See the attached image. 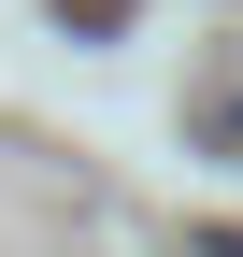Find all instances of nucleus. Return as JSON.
Returning <instances> with one entry per match:
<instances>
[{"mask_svg":"<svg viewBox=\"0 0 243 257\" xmlns=\"http://www.w3.org/2000/svg\"><path fill=\"white\" fill-rule=\"evenodd\" d=\"M215 257H243V243H215Z\"/></svg>","mask_w":243,"mask_h":257,"instance_id":"nucleus-2","label":"nucleus"},{"mask_svg":"<svg viewBox=\"0 0 243 257\" xmlns=\"http://www.w3.org/2000/svg\"><path fill=\"white\" fill-rule=\"evenodd\" d=\"M143 0H57V29H86V43H100V29H129Z\"/></svg>","mask_w":243,"mask_h":257,"instance_id":"nucleus-1","label":"nucleus"}]
</instances>
